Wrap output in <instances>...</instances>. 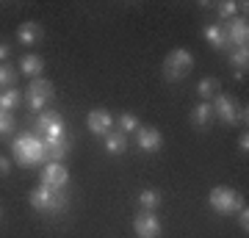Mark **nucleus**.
I'll return each instance as SVG.
<instances>
[{
	"instance_id": "obj_3",
	"label": "nucleus",
	"mask_w": 249,
	"mask_h": 238,
	"mask_svg": "<svg viewBox=\"0 0 249 238\" xmlns=\"http://www.w3.org/2000/svg\"><path fill=\"white\" fill-rule=\"evenodd\" d=\"M208 205H211L216 213H222V216H230V213H238L241 208H247L244 197H241L235 188H230V185H216V188H211Z\"/></svg>"
},
{
	"instance_id": "obj_19",
	"label": "nucleus",
	"mask_w": 249,
	"mask_h": 238,
	"mask_svg": "<svg viewBox=\"0 0 249 238\" xmlns=\"http://www.w3.org/2000/svg\"><path fill=\"white\" fill-rule=\"evenodd\" d=\"M160 200H163V197H160L158 188H142V191H139V208H142V211H158Z\"/></svg>"
},
{
	"instance_id": "obj_5",
	"label": "nucleus",
	"mask_w": 249,
	"mask_h": 238,
	"mask_svg": "<svg viewBox=\"0 0 249 238\" xmlns=\"http://www.w3.org/2000/svg\"><path fill=\"white\" fill-rule=\"evenodd\" d=\"M53 97H55V89H53V83H50V80H45V78L31 80V83H28V89H25V94H22L25 106L31 108L34 114H42V111H45V106Z\"/></svg>"
},
{
	"instance_id": "obj_23",
	"label": "nucleus",
	"mask_w": 249,
	"mask_h": 238,
	"mask_svg": "<svg viewBox=\"0 0 249 238\" xmlns=\"http://www.w3.org/2000/svg\"><path fill=\"white\" fill-rule=\"evenodd\" d=\"M216 17H219V25H224V22H230L232 17H238V3H232V0L216 3Z\"/></svg>"
},
{
	"instance_id": "obj_30",
	"label": "nucleus",
	"mask_w": 249,
	"mask_h": 238,
	"mask_svg": "<svg viewBox=\"0 0 249 238\" xmlns=\"http://www.w3.org/2000/svg\"><path fill=\"white\" fill-rule=\"evenodd\" d=\"M247 122H249V108L241 106L238 108V125H244V128H247Z\"/></svg>"
},
{
	"instance_id": "obj_17",
	"label": "nucleus",
	"mask_w": 249,
	"mask_h": 238,
	"mask_svg": "<svg viewBox=\"0 0 249 238\" xmlns=\"http://www.w3.org/2000/svg\"><path fill=\"white\" fill-rule=\"evenodd\" d=\"M42 70H45V58L42 55H36V53H28L19 58V72L22 75H28L31 80H36L39 75H42Z\"/></svg>"
},
{
	"instance_id": "obj_18",
	"label": "nucleus",
	"mask_w": 249,
	"mask_h": 238,
	"mask_svg": "<svg viewBox=\"0 0 249 238\" xmlns=\"http://www.w3.org/2000/svg\"><path fill=\"white\" fill-rule=\"evenodd\" d=\"M103 147H106L108 155H122V152L127 150V136L119 133V130H111L106 139H103Z\"/></svg>"
},
{
	"instance_id": "obj_31",
	"label": "nucleus",
	"mask_w": 249,
	"mask_h": 238,
	"mask_svg": "<svg viewBox=\"0 0 249 238\" xmlns=\"http://www.w3.org/2000/svg\"><path fill=\"white\" fill-rule=\"evenodd\" d=\"M9 55H11V47H9V44H3V42H0V64H6V61H9Z\"/></svg>"
},
{
	"instance_id": "obj_12",
	"label": "nucleus",
	"mask_w": 249,
	"mask_h": 238,
	"mask_svg": "<svg viewBox=\"0 0 249 238\" xmlns=\"http://www.w3.org/2000/svg\"><path fill=\"white\" fill-rule=\"evenodd\" d=\"M67 183H70V172H67V166H64L61 161L45 164V169H42V185H47V188H64Z\"/></svg>"
},
{
	"instance_id": "obj_8",
	"label": "nucleus",
	"mask_w": 249,
	"mask_h": 238,
	"mask_svg": "<svg viewBox=\"0 0 249 238\" xmlns=\"http://www.w3.org/2000/svg\"><path fill=\"white\" fill-rule=\"evenodd\" d=\"M133 233L136 238H160L163 227H160V219L155 211H139L133 216Z\"/></svg>"
},
{
	"instance_id": "obj_16",
	"label": "nucleus",
	"mask_w": 249,
	"mask_h": 238,
	"mask_svg": "<svg viewBox=\"0 0 249 238\" xmlns=\"http://www.w3.org/2000/svg\"><path fill=\"white\" fill-rule=\"evenodd\" d=\"M205 42L211 44L213 50H230V44H227V36H224V28L219 22H208L205 25Z\"/></svg>"
},
{
	"instance_id": "obj_14",
	"label": "nucleus",
	"mask_w": 249,
	"mask_h": 238,
	"mask_svg": "<svg viewBox=\"0 0 249 238\" xmlns=\"http://www.w3.org/2000/svg\"><path fill=\"white\" fill-rule=\"evenodd\" d=\"M188 119H191V125H194L196 130H208L211 122H213V106L199 100V106L191 108V116H188Z\"/></svg>"
},
{
	"instance_id": "obj_15",
	"label": "nucleus",
	"mask_w": 249,
	"mask_h": 238,
	"mask_svg": "<svg viewBox=\"0 0 249 238\" xmlns=\"http://www.w3.org/2000/svg\"><path fill=\"white\" fill-rule=\"evenodd\" d=\"M45 141V139H42ZM70 152V141L67 139H50L45 141V164H55V161H64Z\"/></svg>"
},
{
	"instance_id": "obj_26",
	"label": "nucleus",
	"mask_w": 249,
	"mask_h": 238,
	"mask_svg": "<svg viewBox=\"0 0 249 238\" xmlns=\"http://www.w3.org/2000/svg\"><path fill=\"white\" fill-rule=\"evenodd\" d=\"M14 130H17V119H14V114L0 111V136H11Z\"/></svg>"
},
{
	"instance_id": "obj_13",
	"label": "nucleus",
	"mask_w": 249,
	"mask_h": 238,
	"mask_svg": "<svg viewBox=\"0 0 249 238\" xmlns=\"http://www.w3.org/2000/svg\"><path fill=\"white\" fill-rule=\"evenodd\" d=\"M42 36H45V31H42V25L34 22V19H28V22H22V25L17 28V39H19V44H25V47L39 44L42 42Z\"/></svg>"
},
{
	"instance_id": "obj_1",
	"label": "nucleus",
	"mask_w": 249,
	"mask_h": 238,
	"mask_svg": "<svg viewBox=\"0 0 249 238\" xmlns=\"http://www.w3.org/2000/svg\"><path fill=\"white\" fill-rule=\"evenodd\" d=\"M11 152H14V161L19 166H39L45 164V141L39 139L36 133H19L11 141Z\"/></svg>"
},
{
	"instance_id": "obj_25",
	"label": "nucleus",
	"mask_w": 249,
	"mask_h": 238,
	"mask_svg": "<svg viewBox=\"0 0 249 238\" xmlns=\"http://www.w3.org/2000/svg\"><path fill=\"white\" fill-rule=\"evenodd\" d=\"M17 83V70L11 64H0V89H14Z\"/></svg>"
},
{
	"instance_id": "obj_9",
	"label": "nucleus",
	"mask_w": 249,
	"mask_h": 238,
	"mask_svg": "<svg viewBox=\"0 0 249 238\" xmlns=\"http://www.w3.org/2000/svg\"><path fill=\"white\" fill-rule=\"evenodd\" d=\"M86 128H89L91 136H97V139H106L111 130H116L114 128V116H111V111H106V108H94V111H89L86 114Z\"/></svg>"
},
{
	"instance_id": "obj_6",
	"label": "nucleus",
	"mask_w": 249,
	"mask_h": 238,
	"mask_svg": "<svg viewBox=\"0 0 249 238\" xmlns=\"http://www.w3.org/2000/svg\"><path fill=\"white\" fill-rule=\"evenodd\" d=\"M36 136L39 139H67V125H64V116L58 111H42L36 116Z\"/></svg>"
},
{
	"instance_id": "obj_11",
	"label": "nucleus",
	"mask_w": 249,
	"mask_h": 238,
	"mask_svg": "<svg viewBox=\"0 0 249 238\" xmlns=\"http://www.w3.org/2000/svg\"><path fill=\"white\" fill-rule=\"evenodd\" d=\"M224 36H227V44L232 47H247L249 42V22L247 17H232L230 22H224Z\"/></svg>"
},
{
	"instance_id": "obj_27",
	"label": "nucleus",
	"mask_w": 249,
	"mask_h": 238,
	"mask_svg": "<svg viewBox=\"0 0 249 238\" xmlns=\"http://www.w3.org/2000/svg\"><path fill=\"white\" fill-rule=\"evenodd\" d=\"M235 216H238V227L244 230V233H247V230H249V211H247V208H241V211L235 213Z\"/></svg>"
},
{
	"instance_id": "obj_24",
	"label": "nucleus",
	"mask_w": 249,
	"mask_h": 238,
	"mask_svg": "<svg viewBox=\"0 0 249 238\" xmlns=\"http://www.w3.org/2000/svg\"><path fill=\"white\" fill-rule=\"evenodd\" d=\"M230 64L235 72H247L249 64V47H232L230 50Z\"/></svg>"
},
{
	"instance_id": "obj_32",
	"label": "nucleus",
	"mask_w": 249,
	"mask_h": 238,
	"mask_svg": "<svg viewBox=\"0 0 249 238\" xmlns=\"http://www.w3.org/2000/svg\"><path fill=\"white\" fill-rule=\"evenodd\" d=\"M0 219H3V208H0Z\"/></svg>"
},
{
	"instance_id": "obj_20",
	"label": "nucleus",
	"mask_w": 249,
	"mask_h": 238,
	"mask_svg": "<svg viewBox=\"0 0 249 238\" xmlns=\"http://www.w3.org/2000/svg\"><path fill=\"white\" fill-rule=\"evenodd\" d=\"M19 106H22V92H19L17 86L0 92V111H9V114H14V108H19Z\"/></svg>"
},
{
	"instance_id": "obj_2",
	"label": "nucleus",
	"mask_w": 249,
	"mask_h": 238,
	"mask_svg": "<svg viewBox=\"0 0 249 238\" xmlns=\"http://www.w3.org/2000/svg\"><path fill=\"white\" fill-rule=\"evenodd\" d=\"M31 208L39 213H61L70 208V197L64 194V188H47V185H36L34 191L28 194Z\"/></svg>"
},
{
	"instance_id": "obj_22",
	"label": "nucleus",
	"mask_w": 249,
	"mask_h": 238,
	"mask_svg": "<svg viewBox=\"0 0 249 238\" xmlns=\"http://www.w3.org/2000/svg\"><path fill=\"white\" fill-rule=\"evenodd\" d=\"M114 128L119 133H124V136H127V133L139 130V128H142V122H139V116H136V114H119L114 119Z\"/></svg>"
},
{
	"instance_id": "obj_28",
	"label": "nucleus",
	"mask_w": 249,
	"mask_h": 238,
	"mask_svg": "<svg viewBox=\"0 0 249 238\" xmlns=\"http://www.w3.org/2000/svg\"><path fill=\"white\" fill-rule=\"evenodd\" d=\"M11 172V158H6V155H0V177H6Z\"/></svg>"
},
{
	"instance_id": "obj_4",
	"label": "nucleus",
	"mask_w": 249,
	"mask_h": 238,
	"mask_svg": "<svg viewBox=\"0 0 249 238\" xmlns=\"http://www.w3.org/2000/svg\"><path fill=\"white\" fill-rule=\"evenodd\" d=\"M191 70H194V55L186 47H175L163 58V78L166 80H183Z\"/></svg>"
},
{
	"instance_id": "obj_29",
	"label": "nucleus",
	"mask_w": 249,
	"mask_h": 238,
	"mask_svg": "<svg viewBox=\"0 0 249 238\" xmlns=\"http://www.w3.org/2000/svg\"><path fill=\"white\" fill-rule=\"evenodd\" d=\"M238 147H241V152H244V155L249 152V136H247V130L238 136Z\"/></svg>"
},
{
	"instance_id": "obj_7",
	"label": "nucleus",
	"mask_w": 249,
	"mask_h": 238,
	"mask_svg": "<svg viewBox=\"0 0 249 238\" xmlns=\"http://www.w3.org/2000/svg\"><path fill=\"white\" fill-rule=\"evenodd\" d=\"M211 106H213V119H222L224 125H238V108H241V103L235 97L219 92V94L211 100Z\"/></svg>"
},
{
	"instance_id": "obj_10",
	"label": "nucleus",
	"mask_w": 249,
	"mask_h": 238,
	"mask_svg": "<svg viewBox=\"0 0 249 238\" xmlns=\"http://www.w3.org/2000/svg\"><path fill=\"white\" fill-rule=\"evenodd\" d=\"M136 147L144 152V155H152V152H158L163 147V136L155 125H142L139 130H136Z\"/></svg>"
},
{
	"instance_id": "obj_21",
	"label": "nucleus",
	"mask_w": 249,
	"mask_h": 238,
	"mask_svg": "<svg viewBox=\"0 0 249 238\" xmlns=\"http://www.w3.org/2000/svg\"><path fill=\"white\" fill-rule=\"evenodd\" d=\"M196 94H199L202 103H211V100L219 94V80L216 78H202L199 83H196Z\"/></svg>"
}]
</instances>
